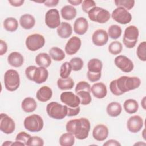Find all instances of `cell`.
Returning <instances> with one entry per match:
<instances>
[{
    "mask_svg": "<svg viewBox=\"0 0 146 146\" xmlns=\"http://www.w3.org/2000/svg\"><path fill=\"white\" fill-rule=\"evenodd\" d=\"M140 84L141 80L137 76H121L110 83V88L113 95L119 96L137 88Z\"/></svg>",
    "mask_w": 146,
    "mask_h": 146,
    "instance_id": "6da1fadb",
    "label": "cell"
},
{
    "mask_svg": "<svg viewBox=\"0 0 146 146\" xmlns=\"http://www.w3.org/2000/svg\"><path fill=\"white\" fill-rule=\"evenodd\" d=\"M90 128V122L85 117L70 120L66 125L67 132L73 134L78 140L86 139L88 136Z\"/></svg>",
    "mask_w": 146,
    "mask_h": 146,
    "instance_id": "7a4b0ae2",
    "label": "cell"
},
{
    "mask_svg": "<svg viewBox=\"0 0 146 146\" xmlns=\"http://www.w3.org/2000/svg\"><path fill=\"white\" fill-rule=\"evenodd\" d=\"M25 74L28 79L34 81L36 83L41 84L45 82L48 76V71L43 67H37L30 66L25 70Z\"/></svg>",
    "mask_w": 146,
    "mask_h": 146,
    "instance_id": "3957f363",
    "label": "cell"
},
{
    "mask_svg": "<svg viewBox=\"0 0 146 146\" xmlns=\"http://www.w3.org/2000/svg\"><path fill=\"white\" fill-rule=\"evenodd\" d=\"M46 111L50 117L56 120H61L67 115V106L62 105L56 102H52L47 105Z\"/></svg>",
    "mask_w": 146,
    "mask_h": 146,
    "instance_id": "277c9868",
    "label": "cell"
},
{
    "mask_svg": "<svg viewBox=\"0 0 146 146\" xmlns=\"http://www.w3.org/2000/svg\"><path fill=\"white\" fill-rule=\"evenodd\" d=\"M4 84L7 90L13 92L17 90L20 85L19 75L13 69L7 70L4 75Z\"/></svg>",
    "mask_w": 146,
    "mask_h": 146,
    "instance_id": "5b68a950",
    "label": "cell"
},
{
    "mask_svg": "<svg viewBox=\"0 0 146 146\" xmlns=\"http://www.w3.org/2000/svg\"><path fill=\"white\" fill-rule=\"evenodd\" d=\"M23 125L27 131L31 132H38L43 129L44 122L40 116L33 114L25 119Z\"/></svg>",
    "mask_w": 146,
    "mask_h": 146,
    "instance_id": "8992f818",
    "label": "cell"
},
{
    "mask_svg": "<svg viewBox=\"0 0 146 146\" xmlns=\"http://www.w3.org/2000/svg\"><path fill=\"white\" fill-rule=\"evenodd\" d=\"M139 35V29L135 26L131 25L126 27L123 38L124 46L128 48H133L137 43Z\"/></svg>",
    "mask_w": 146,
    "mask_h": 146,
    "instance_id": "52a82bcc",
    "label": "cell"
},
{
    "mask_svg": "<svg viewBox=\"0 0 146 146\" xmlns=\"http://www.w3.org/2000/svg\"><path fill=\"white\" fill-rule=\"evenodd\" d=\"M87 14L91 21L99 23L107 22L111 17V14L108 10L98 6L91 9Z\"/></svg>",
    "mask_w": 146,
    "mask_h": 146,
    "instance_id": "ba28073f",
    "label": "cell"
},
{
    "mask_svg": "<svg viewBox=\"0 0 146 146\" xmlns=\"http://www.w3.org/2000/svg\"><path fill=\"white\" fill-rule=\"evenodd\" d=\"M26 46L31 51H36L42 48L45 44L44 36L39 34H33L29 35L26 39Z\"/></svg>",
    "mask_w": 146,
    "mask_h": 146,
    "instance_id": "9c48e42d",
    "label": "cell"
},
{
    "mask_svg": "<svg viewBox=\"0 0 146 146\" xmlns=\"http://www.w3.org/2000/svg\"><path fill=\"white\" fill-rule=\"evenodd\" d=\"M111 17L116 22L123 25L127 24L132 20L131 13L126 9L120 7H117L112 11Z\"/></svg>",
    "mask_w": 146,
    "mask_h": 146,
    "instance_id": "30bf717a",
    "label": "cell"
},
{
    "mask_svg": "<svg viewBox=\"0 0 146 146\" xmlns=\"http://www.w3.org/2000/svg\"><path fill=\"white\" fill-rule=\"evenodd\" d=\"M45 23L50 29H55L60 25V15L58 10L56 9L48 10L45 15Z\"/></svg>",
    "mask_w": 146,
    "mask_h": 146,
    "instance_id": "8fae6325",
    "label": "cell"
},
{
    "mask_svg": "<svg viewBox=\"0 0 146 146\" xmlns=\"http://www.w3.org/2000/svg\"><path fill=\"white\" fill-rule=\"evenodd\" d=\"M15 128L14 121L6 113H2L0 116V129L6 134H11Z\"/></svg>",
    "mask_w": 146,
    "mask_h": 146,
    "instance_id": "7c38bea8",
    "label": "cell"
},
{
    "mask_svg": "<svg viewBox=\"0 0 146 146\" xmlns=\"http://www.w3.org/2000/svg\"><path fill=\"white\" fill-rule=\"evenodd\" d=\"M115 64L124 72H131L134 67L132 61L124 55H119L114 59Z\"/></svg>",
    "mask_w": 146,
    "mask_h": 146,
    "instance_id": "4fadbf2b",
    "label": "cell"
},
{
    "mask_svg": "<svg viewBox=\"0 0 146 146\" xmlns=\"http://www.w3.org/2000/svg\"><path fill=\"white\" fill-rule=\"evenodd\" d=\"M60 99L62 103L71 108L78 107L80 103V99L78 96L70 91L62 92L60 94Z\"/></svg>",
    "mask_w": 146,
    "mask_h": 146,
    "instance_id": "5bb4252c",
    "label": "cell"
},
{
    "mask_svg": "<svg viewBox=\"0 0 146 146\" xmlns=\"http://www.w3.org/2000/svg\"><path fill=\"white\" fill-rule=\"evenodd\" d=\"M144 121L141 117L139 115H134L129 118L127 123V127L129 132L137 133L142 128Z\"/></svg>",
    "mask_w": 146,
    "mask_h": 146,
    "instance_id": "9a60e30c",
    "label": "cell"
},
{
    "mask_svg": "<svg viewBox=\"0 0 146 146\" xmlns=\"http://www.w3.org/2000/svg\"><path fill=\"white\" fill-rule=\"evenodd\" d=\"M82 45L80 39L76 36L71 37L67 42L64 50L67 54L72 55L75 54L80 49Z\"/></svg>",
    "mask_w": 146,
    "mask_h": 146,
    "instance_id": "2e32d148",
    "label": "cell"
},
{
    "mask_svg": "<svg viewBox=\"0 0 146 146\" xmlns=\"http://www.w3.org/2000/svg\"><path fill=\"white\" fill-rule=\"evenodd\" d=\"M108 37L106 30L98 29L94 32L92 35V41L94 44L96 46H103L108 42Z\"/></svg>",
    "mask_w": 146,
    "mask_h": 146,
    "instance_id": "e0dca14e",
    "label": "cell"
},
{
    "mask_svg": "<svg viewBox=\"0 0 146 146\" xmlns=\"http://www.w3.org/2000/svg\"><path fill=\"white\" fill-rule=\"evenodd\" d=\"M108 129L104 124H98L96 125L92 131V136L94 139L98 141L105 140L108 135Z\"/></svg>",
    "mask_w": 146,
    "mask_h": 146,
    "instance_id": "ac0fdd59",
    "label": "cell"
},
{
    "mask_svg": "<svg viewBox=\"0 0 146 146\" xmlns=\"http://www.w3.org/2000/svg\"><path fill=\"white\" fill-rule=\"evenodd\" d=\"M88 28V23L87 20L84 17L78 18L74 23V32L80 35L84 34Z\"/></svg>",
    "mask_w": 146,
    "mask_h": 146,
    "instance_id": "d6986e66",
    "label": "cell"
},
{
    "mask_svg": "<svg viewBox=\"0 0 146 146\" xmlns=\"http://www.w3.org/2000/svg\"><path fill=\"white\" fill-rule=\"evenodd\" d=\"M91 91L93 95L98 99L104 98L107 94L106 86L102 82L94 84L91 87Z\"/></svg>",
    "mask_w": 146,
    "mask_h": 146,
    "instance_id": "ffe728a7",
    "label": "cell"
},
{
    "mask_svg": "<svg viewBox=\"0 0 146 146\" xmlns=\"http://www.w3.org/2000/svg\"><path fill=\"white\" fill-rule=\"evenodd\" d=\"M57 34L58 36L63 39H66L70 37L72 33V27L71 25L66 22L60 23L59 26L57 28Z\"/></svg>",
    "mask_w": 146,
    "mask_h": 146,
    "instance_id": "44dd1931",
    "label": "cell"
},
{
    "mask_svg": "<svg viewBox=\"0 0 146 146\" xmlns=\"http://www.w3.org/2000/svg\"><path fill=\"white\" fill-rule=\"evenodd\" d=\"M9 64L14 67H20L22 66L24 58L23 55L18 52H12L7 56Z\"/></svg>",
    "mask_w": 146,
    "mask_h": 146,
    "instance_id": "7402d4cb",
    "label": "cell"
},
{
    "mask_svg": "<svg viewBox=\"0 0 146 146\" xmlns=\"http://www.w3.org/2000/svg\"><path fill=\"white\" fill-rule=\"evenodd\" d=\"M52 96L51 88L47 86L41 87L36 92V98L42 102H46L49 100Z\"/></svg>",
    "mask_w": 146,
    "mask_h": 146,
    "instance_id": "603a6c76",
    "label": "cell"
},
{
    "mask_svg": "<svg viewBox=\"0 0 146 146\" xmlns=\"http://www.w3.org/2000/svg\"><path fill=\"white\" fill-rule=\"evenodd\" d=\"M19 23L23 29L29 30L35 26V19L32 15L25 14L21 17L19 19Z\"/></svg>",
    "mask_w": 146,
    "mask_h": 146,
    "instance_id": "cb8c5ba5",
    "label": "cell"
},
{
    "mask_svg": "<svg viewBox=\"0 0 146 146\" xmlns=\"http://www.w3.org/2000/svg\"><path fill=\"white\" fill-rule=\"evenodd\" d=\"M21 107L24 112L31 113L36 110L37 103L34 98L31 97H27L22 100Z\"/></svg>",
    "mask_w": 146,
    "mask_h": 146,
    "instance_id": "d4e9b609",
    "label": "cell"
},
{
    "mask_svg": "<svg viewBox=\"0 0 146 146\" xmlns=\"http://www.w3.org/2000/svg\"><path fill=\"white\" fill-rule=\"evenodd\" d=\"M107 114L111 117H117L122 111V106L119 102H112L109 103L106 108Z\"/></svg>",
    "mask_w": 146,
    "mask_h": 146,
    "instance_id": "484cf974",
    "label": "cell"
},
{
    "mask_svg": "<svg viewBox=\"0 0 146 146\" xmlns=\"http://www.w3.org/2000/svg\"><path fill=\"white\" fill-rule=\"evenodd\" d=\"M103 67V63L102 61L96 58L90 59L87 63L88 71L91 73L101 74Z\"/></svg>",
    "mask_w": 146,
    "mask_h": 146,
    "instance_id": "4316f807",
    "label": "cell"
},
{
    "mask_svg": "<svg viewBox=\"0 0 146 146\" xmlns=\"http://www.w3.org/2000/svg\"><path fill=\"white\" fill-rule=\"evenodd\" d=\"M60 13L64 19L70 21L75 18L76 15V10L71 5H66L62 8Z\"/></svg>",
    "mask_w": 146,
    "mask_h": 146,
    "instance_id": "83f0119b",
    "label": "cell"
},
{
    "mask_svg": "<svg viewBox=\"0 0 146 146\" xmlns=\"http://www.w3.org/2000/svg\"><path fill=\"white\" fill-rule=\"evenodd\" d=\"M35 63L39 67L47 68L50 66L51 59L50 55L47 53H39L35 57Z\"/></svg>",
    "mask_w": 146,
    "mask_h": 146,
    "instance_id": "f1b7e54d",
    "label": "cell"
},
{
    "mask_svg": "<svg viewBox=\"0 0 146 146\" xmlns=\"http://www.w3.org/2000/svg\"><path fill=\"white\" fill-rule=\"evenodd\" d=\"M123 107L127 113L129 114H133L138 111L139 104L136 100L129 99H127L124 102Z\"/></svg>",
    "mask_w": 146,
    "mask_h": 146,
    "instance_id": "f546056e",
    "label": "cell"
},
{
    "mask_svg": "<svg viewBox=\"0 0 146 146\" xmlns=\"http://www.w3.org/2000/svg\"><path fill=\"white\" fill-rule=\"evenodd\" d=\"M3 27L5 29L9 32L16 31L18 27V21L13 17H8L3 21Z\"/></svg>",
    "mask_w": 146,
    "mask_h": 146,
    "instance_id": "4dcf8cb0",
    "label": "cell"
},
{
    "mask_svg": "<svg viewBox=\"0 0 146 146\" xmlns=\"http://www.w3.org/2000/svg\"><path fill=\"white\" fill-rule=\"evenodd\" d=\"M57 85L59 89L62 90H71L74 86V82L73 79L68 77L67 78H59L57 81Z\"/></svg>",
    "mask_w": 146,
    "mask_h": 146,
    "instance_id": "1f68e13d",
    "label": "cell"
},
{
    "mask_svg": "<svg viewBox=\"0 0 146 146\" xmlns=\"http://www.w3.org/2000/svg\"><path fill=\"white\" fill-rule=\"evenodd\" d=\"M59 141L61 146H72L75 143V137L71 133H64L60 136Z\"/></svg>",
    "mask_w": 146,
    "mask_h": 146,
    "instance_id": "d6a6232c",
    "label": "cell"
},
{
    "mask_svg": "<svg viewBox=\"0 0 146 146\" xmlns=\"http://www.w3.org/2000/svg\"><path fill=\"white\" fill-rule=\"evenodd\" d=\"M49 55L54 60L58 62L63 60L66 56L64 51L58 47L51 48L49 50Z\"/></svg>",
    "mask_w": 146,
    "mask_h": 146,
    "instance_id": "836d02e7",
    "label": "cell"
},
{
    "mask_svg": "<svg viewBox=\"0 0 146 146\" xmlns=\"http://www.w3.org/2000/svg\"><path fill=\"white\" fill-rule=\"evenodd\" d=\"M122 30L120 26L117 25H112L110 26L108 29V35L113 39H117L121 35Z\"/></svg>",
    "mask_w": 146,
    "mask_h": 146,
    "instance_id": "e575fe53",
    "label": "cell"
},
{
    "mask_svg": "<svg viewBox=\"0 0 146 146\" xmlns=\"http://www.w3.org/2000/svg\"><path fill=\"white\" fill-rule=\"evenodd\" d=\"M76 95L80 99V104L82 105H88L92 100L90 92L87 91H80L76 92Z\"/></svg>",
    "mask_w": 146,
    "mask_h": 146,
    "instance_id": "d590c367",
    "label": "cell"
},
{
    "mask_svg": "<svg viewBox=\"0 0 146 146\" xmlns=\"http://www.w3.org/2000/svg\"><path fill=\"white\" fill-rule=\"evenodd\" d=\"M108 51L112 55L119 54L123 50L122 44L119 41H113L108 46Z\"/></svg>",
    "mask_w": 146,
    "mask_h": 146,
    "instance_id": "8d00e7d4",
    "label": "cell"
},
{
    "mask_svg": "<svg viewBox=\"0 0 146 146\" xmlns=\"http://www.w3.org/2000/svg\"><path fill=\"white\" fill-rule=\"evenodd\" d=\"M72 71V67L70 62H64L60 68V76L62 78H67L69 77L71 72Z\"/></svg>",
    "mask_w": 146,
    "mask_h": 146,
    "instance_id": "74e56055",
    "label": "cell"
},
{
    "mask_svg": "<svg viewBox=\"0 0 146 146\" xmlns=\"http://www.w3.org/2000/svg\"><path fill=\"white\" fill-rule=\"evenodd\" d=\"M114 3L117 7H123L127 10H131L135 5L133 0H116Z\"/></svg>",
    "mask_w": 146,
    "mask_h": 146,
    "instance_id": "f35d334b",
    "label": "cell"
},
{
    "mask_svg": "<svg viewBox=\"0 0 146 146\" xmlns=\"http://www.w3.org/2000/svg\"><path fill=\"white\" fill-rule=\"evenodd\" d=\"M136 54L140 60L143 62L146 61V42L145 41L141 42L139 44L137 48Z\"/></svg>",
    "mask_w": 146,
    "mask_h": 146,
    "instance_id": "ab89813d",
    "label": "cell"
},
{
    "mask_svg": "<svg viewBox=\"0 0 146 146\" xmlns=\"http://www.w3.org/2000/svg\"><path fill=\"white\" fill-rule=\"evenodd\" d=\"M70 63L72 67V70L74 71H78L80 70L83 67V60L79 57H75L72 58L70 61Z\"/></svg>",
    "mask_w": 146,
    "mask_h": 146,
    "instance_id": "60d3db41",
    "label": "cell"
},
{
    "mask_svg": "<svg viewBox=\"0 0 146 146\" xmlns=\"http://www.w3.org/2000/svg\"><path fill=\"white\" fill-rule=\"evenodd\" d=\"M44 145V141L43 140L39 137V136H32L30 138V139L29 140L26 145L28 146H33V145H35V146H42Z\"/></svg>",
    "mask_w": 146,
    "mask_h": 146,
    "instance_id": "b9f144b4",
    "label": "cell"
},
{
    "mask_svg": "<svg viewBox=\"0 0 146 146\" xmlns=\"http://www.w3.org/2000/svg\"><path fill=\"white\" fill-rule=\"evenodd\" d=\"M95 6L96 3L93 0H84L82 3V9L86 13H88L91 9Z\"/></svg>",
    "mask_w": 146,
    "mask_h": 146,
    "instance_id": "7bdbcfd3",
    "label": "cell"
},
{
    "mask_svg": "<svg viewBox=\"0 0 146 146\" xmlns=\"http://www.w3.org/2000/svg\"><path fill=\"white\" fill-rule=\"evenodd\" d=\"M75 91L76 93L80 91H87L91 92V86L89 83L85 81H80L76 85Z\"/></svg>",
    "mask_w": 146,
    "mask_h": 146,
    "instance_id": "ee69618b",
    "label": "cell"
},
{
    "mask_svg": "<svg viewBox=\"0 0 146 146\" xmlns=\"http://www.w3.org/2000/svg\"><path fill=\"white\" fill-rule=\"evenodd\" d=\"M31 137V136L30 135L26 133L25 132H20L15 137V141L23 143L25 144V145H26L29 140Z\"/></svg>",
    "mask_w": 146,
    "mask_h": 146,
    "instance_id": "f6af8a7d",
    "label": "cell"
},
{
    "mask_svg": "<svg viewBox=\"0 0 146 146\" xmlns=\"http://www.w3.org/2000/svg\"><path fill=\"white\" fill-rule=\"evenodd\" d=\"M80 108L79 106L75 108H71L67 106V116H76L80 112Z\"/></svg>",
    "mask_w": 146,
    "mask_h": 146,
    "instance_id": "bcb514c9",
    "label": "cell"
},
{
    "mask_svg": "<svg viewBox=\"0 0 146 146\" xmlns=\"http://www.w3.org/2000/svg\"><path fill=\"white\" fill-rule=\"evenodd\" d=\"M87 76L88 79L91 82H95L98 81L100 77L101 74H95V73H91L88 71L87 72Z\"/></svg>",
    "mask_w": 146,
    "mask_h": 146,
    "instance_id": "7dc6e473",
    "label": "cell"
},
{
    "mask_svg": "<svg viewBox=\"0 0 146 146\" xmlns=\"http://www.w3.org/2000/svg\"><path fill=\"white\" fill-rule=\"evenodd\" d=\"M7 51V45L5 41L3 40H0V55H3L6 54Z\"/></svg>",
    "mask_w": 146,
    "mask_h": 146,
    "instance_id": "c3c4849f",
    "label": "cell"
},
{
    "mask_svg": "<svg viewBox=\"0 0 146 146\" xmlns=\"http://www.w3.org/2000/svg\"><path fill=\"white\" fill-rule=\"evenodd\" d=\"M103 146H119L121 145V144L117 140L114 139H110L105 142L103 144Z\"/></svg>",
    "mask_w": 146,
    "mask_h": 146,
    "instance_id": "681fc988",
    "label": "cell"
},
{
    "mask_svg": "<svg viewBox=\"0 0 146 146\" xmlns=\"http://www.w3.org/2000/svg\"><path fill=\"white\" fill-rule=\"evenodd\" d=\"M9 2L13 6L19 7L23 4L24 0H10Z\"/></svg>",
    "mask_w": 146,
    "mask_h": 146,
    "instance_id": "f907efd6",
    "label": "cell"
},
{
    "mask_svg": "<svg viewBox=\"0 0 146 146\" xmlns=\"http://www.w3.org/2000/svg\"><path fill=\"white\" fill-rule=\"evenodd\" d=\"M58 0H50V1H45L44 4L47 7H54L57 6L59 3Z\"/></svg>",
    "mask_w": 146,
    "mask_h": 146,
    "instance_id": "816d5d0a",
    "label": "cell"
},
{
    "mask_svg": "<svg viewBox=\"0 0 146 146\" xmlns=\"http://www.w3.org/2000/svg\"><path fill=\"white\" fill-rule=\"evenodd\" d=\"M82 0H68V2L70 3L71 5H72L73 6H78L79 5H80V3H82Z\"/></svg>",
    "mask_w": 146,
    "mask_h": 146,
    "instance_id": "f5cc1de1",
    "label": "cell"
},
{
    "mask_svg": "<svg viewBox=\"0 0 146 146\" xmlns=\"http://www.w3.org/2000/svg\"><path fill=\"white\" fill-rule=\"evenodd\" d=\"M13 141H5L3 144H2V146H10V145H12L13 144Z\"/></svg>",
    "mask_w": 146,
    "mask_h": 146,
    "instance_id": "db71d44e",
    "label": "cell"
},
{
    "mask_svg": "<svg viewBox=\"0 0 146 146\" xmlns=\"http://www.w3.org/2000/svg\"><path fill=\"white\" fill-rule=\"evenodd\" d=\"M12 145H21V146H24V145H25V144L23 143H21V142H20V141H15V142L13 143Z\"/></svg>",
    "mask_w": 146,
    "mask_h": 146,
    "instance_id": "11a10c76",
    "label": "cell"
},
{
    "mask_svg": "<svg viewBox=\"0 0 146 146\" xmlns=\"http://www.w3.org/2000/svg\"><path fill=\"white\" fill-rule=\"evenodd\" d=\"M145 97H144L141 102V104L144 110H145Z\"/></svg>",
    "mask_w": 146,
    "mask_h": 146,
    "instance_id": "9f6ffc18",
    "label": "cell"
}]
</instances>
